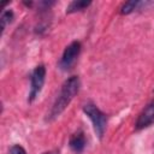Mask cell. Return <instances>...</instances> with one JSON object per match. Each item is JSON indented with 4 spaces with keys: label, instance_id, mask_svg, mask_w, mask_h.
<instances>
[{
    "label": "cell",
    "instance_id": "cell-7",
    "mask_svg": "<svg viewBox=\"0 0 154 154\" xmlns=\"http://www.w3.org/2000/svg\"><path fill=\"white\" fill-rule=\"evenodd\" d=\"M90 4H91L90 1H85V0H75V1L70 2L69 6L66 7V13H73V12L83 11V10H85Z\"/></svg>",
    "mask_w": 154,
    "mask_h": 154
},
{
    "label": "cell",
    "instance_id": "cell-1",
    "mask_svg": "<svg viewBox=\"0 0 154 154\" xmlns=\"http://www.w3.org/2000/svg\"><path fill=\"white\" fill-rule=\"evenodd\" d=\"M79 85H81V83H79V78L77 76H71L63 83L60 93H59L57 100L54 101V103L52 106V109L49 111V114H48V118H47L48 120L55 119L57 117H59L65 111V108L70 105L72 99L78 93Z\"/></svg>",
    "mask_w": 154,
    "mask_h": 154
},
{
    "label": "cell",
    "instance_id": "cell-11",
    "mask_svg": "<svg viewBox=\"0 0 154 154\" xmlns=\"http://www.w3.org/2000/svg\"><path fill=\"white\" fill-rule=\"evenodd\" d=\"M43 154H58V152H47V153H43Z\"/></svg>",
    "mask_w": 154,
    "mask_h": 154
},
{
    "label": "cell",
    "instance_id": "cell-3",
    "mask_svg": "<svg viewBox=\"0 0 154 154\" xmlns=\"http://www.w3.org/2000/svg\"><path fill=\"white\" fill-rule=\"evenodd\" d=\"M46 79V67L45 65H38L34 69L30 78V91H29V102H32L37 95L41 93L42 87L45 84Z\"/></svg>",
    "mask_w": 154,
    "mask_h": 154
},
{
    "label": "cell",
    "instance_id": "cell-8",
    "mask_svg": "<svg viewBox=\"0 0 154 154\" xmlns=\"http://www.w3.org/2000/svg\"><path fill=\"white\" fill-rule=\"evenodd\" d=\"M143 2L141 1H137V0H131V1H126L120 7V13L122 14H129L131 12H134L140 5H142Z\"/></svg>",
    "mask_w": 154,
    "mask_h": 154
},
{
    "label": "cell",
    "instance_id": "cell-2",
    "mask_svg": "<svg viewBox=\"0 0 154 154\" xmlns=\"http://www.w3.org/2000/svg\"><path fill=\"white\" fill-rule=\"evenodd\" d=\"M83 111L87 114V117L90 119V122L93 123V128L94 131L96 132L99 138H102L105 131H106V126H107V116L101 112L94 103L88 102L83 106Z\"/></svg>",
    "mask_w": 154,
    "mask_h": 154
},
{
    "label": "cell",
    "instance_id": "cell-10",
    "mask_svg": "<svg viewBox=\"0 0 154 154\" xmlns=\"http://www.w3.org/2000/svg\"><path fill=\"white\" fill-rule=\"evenodd\" d=\"M8 154H26V152H25V149H24L22 146L14 144V146H12L11 149L8 150Z\"/></svg>",
    "mask_w": 154,
    "mask_h": 154
},
{
    "label": "cell",
    "instance_id": "cell-6",
    "mask_svg": "<svg viewBox=\"0 0 154 154\" xmlns=\"http://www.w3.org/2000/svg\"><path fill=\"white\" fill-rule=\"evenodd\" d=\"M69 144L75 153H81L85 147V137L83 131H77L76 134H73L69 141Z\"/></svg>",
    "mask_w": 154,
    "mask_h": 154
},
{
    "label": "cell",
    "instance_id": "cell-5",
    "mask_svg": "<svg viewBox=\"0 0 154 154\" xmlns=\"http://www.w3.org/2000/svg\"><path fill=\"white\" fill-rule=\"evenodd\" d=\"M154 122V100L152 102H149L143 109L142 112L138 114L137 120L135 123V129L136 130H142L148 128L152 123Z\"/></svg>",
    "mask_w": 154,
    "mask_h": 154
},
{
    "label": "cell",
    "instance_id": "cell-9",
    "mask_svg": "<svg viewBox=\"0 0 154 154\" xmlns=\"http://www.w3.org/2000/svg\"><path fill=\"white\" fill-rule=\"evenodd\" d=\"M12 19H13V12L11 10H6L2 12V14H1V31L5 30L6 25L8 23H11Z\"/></svg>",
    "mask_w": 154,
    "mask_h": 154
},
{
    "label": "cell",
    "instance_id": "cell-4",
    "mask_svg": "<svg viewBox=\"0 0 154 154\" xmlns=\"http://www.w3.org/2000/svg\"><path fill=\"white\" fill-rule=\"evenodd\" d=\"M79 52H81V42H78V41L71 42L65 48V51L61 55V59H60V63H59L60 69L65 70V71L71 69V66L77 60V58L79 55Z\"/></svg>",
    "mask_w": 154,
    "mask_h": 154
}]
</instances>
